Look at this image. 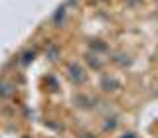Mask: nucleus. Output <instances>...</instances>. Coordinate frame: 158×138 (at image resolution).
Returning a JSON list of instances; mask_svg holds the SVG:
<instances>
[{
	"instance_id": "6",
	"label": "nucleus",
	"mask_w": 158,
	"mask_h": 138,
	"mask_svg": "<svg viewBox=\"0 0 158 138\" xmlns=\"http://www.w3.org/2000/svg\"><path fill=\"white\" fill-rule=\"evenodd\" d=\"M121 138H135V134H123Z\"/></svg>"
},
{
	"instance_id": "4",
	"label": "nucleus",
	"mask_w": 158,
	"mask_h": 138,
	"mask_svg": "<svg viewBox=\"0 0 158 138\" xmlns=\"http://www.w3.org/2000/svg\"><path fill=\"white\" fill-rule=\"evenodd\" d=\"M57 53H59V49H57L56 46H52V47L48 49V57H49V59H57Z\"/></svg>"
},
{
	"instance_id": "7",
	"label": "nucleus",
	"mask_w": 158,
	"mask_h": 138,
	"mask_svg": "<svg viewBox=\"0 0 158 138\" xmlns=\"http://www.w3.org/2000/svg\"><path fill=\"white\" fill-rule=\"evenodd\" d=\"M81 138H95V136H93V134H83Z\"/></svg>"
},
{
	"instance_id": "5",
	"label": "nucleus",
	"mask_w": 158,
	"mask_h": 138,
	"mask_svg": "<svg viewBox=\"0 0 158 138\" xmlns=\"http://www.w3.org/2000/svg\"><path fill=\"white\" fill-rule=\"evenodd\" d=\"M34 59V51L32 53H26V55H24V63H30Z\"/></svg>"
},
{
	"instance_id": "2",
	"label": "nucleus",
	"mask_w": 158,
	"mask_h": 138,
	"mask_svg": "<svg viewBox=\"0 0 158 138\" xmlns=\"http://www.w3.org/2000/svg\"><path fill=\"white\" fill-rule=\"evenodd\" d=\"M65 16V8H57V12H56V16H53V24H56V28H59L61 26V18Z\"/></svg>"
},
{
	"instance_id": "1",
	"label": "nucleus",
	"mask_w": 158,
	"mask_h": 138,
	"mask_svg": "<svg viewBox=\"0 0 158 138\" xmlns=\"http://www.w3.org/2000/svg\"><path fill=\"white\" fill-rule=\"evenodd\" d=\"M69 79H71L73 83H83L87 79L85 69L79 65V63H71V65H69Z\"/></svg>"
},
{
	"instance_id": "3",
	"label": "nucleus",
	"mask_w": 158,
	"mask_h": 138,
	"mask_svg": "<svg viewBox=\"0 0 158 138\" xmlns=\"http://www.w3.org/2000/svg\"><path fill=\"white\" fill-rule=\"evenodd\" d=\"M113 87H117L115 81H111V79H105V81H103V89H105V91H113Z\"/></svg>"
}]
</instances>
